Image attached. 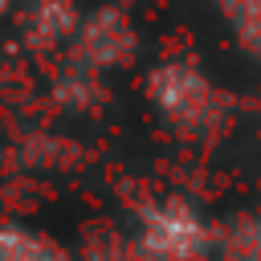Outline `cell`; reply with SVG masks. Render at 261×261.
Returning <instances> with one entry per match:
<instances>
[{
	"label": "cell",
	"mask_w": 261,
	"mask_h": 261,
	"mask_svg": "<svg viewBox=\"0 0 261 261\" xmlns=\"http://www.w3.org/2000/svg\"><path fill=\"white\" fill-rule=\"evenodd\" d=\"M151 98L179 126H196L216 110V90L208 86V77L200 69H192L184 61H171L151 73Z\"/></svg>",
	"instance_id": "6da1fadb"
},
{
	"label": "cell",
	"mask_w": 261,
	"mask_h": 261,
	"mask_svg": "<svg viewBox=\"0 0 261 261\" xmlns=\"http://www.w3.org/2000/svg\"><path fill=\"white\" fill-rule=\"evenodd\" d=\"M139 245L151 261H188L204 249V224L188 204L167 200V204H159L143 216Z\"/></svg>",
	"instance_id": "7a4b0ae2"
},
{
	"label": "cell",
	"mask_w": 261,
	"mask_h": 261,
	"mask_svg": "<svg viewBox=\"0 0 261 261\" xmlns=\"http://www.w3.org/2000/svg\"><path fill=\"white\" fill-rule=\"evenodd\" d=\"M82 45H86L90 61H98V65H114V61H122V57L135 49V33H130V24H126L114 8H106V12H98V16L86 24Z\"/></svg>",
	"instance_id": "3957f363"
},
{
	"label": "cell",
	"mask_w": 261,
	"mask_h": 261,
	"mask_svg": "<svg viewBox=\"0 0 261 261\" xmlns=\"http://www.w3.org/2000/svg\"><path fill=\"white\" fill-rule=\"evenodd\" d=\"M0 261H65L61 249L29 228H0Z\"/></svg>",
	"instance_id": "277c9868"
},
{
	"label": "cell",
	"mask_w": 261,
	"mask_h": 261,
	"mask_svg": "<svg viewBox=\"0 0 261 261\" xmlns=\"http://www.w3.org/2000/svg\"><path fill=\"white\" fill-rule=\"evenodd\" d=\"M220 8L224 16H232L241 45L253 57H261V0H220Z\"/></svg>",
	"instance_id": "5b68a950"
},
{
	"label": "cell",
	"mask_w": 261,
	"mask_h": 261,
	"mask_svg": "<svg viewBox=\"0 0 261 261\" xmlns=\"http://www.w3.org/2000/svg\"><path fill=\"white\" fill-rule=\"evenodd\" d=\"M4 4H8V0H0V12H4Z\"/></svg>",
	"instance_id": "8992f818"
}]
</instances>
